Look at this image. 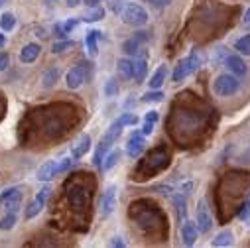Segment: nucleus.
<instances>
[{
    "label": "nucleus",
    "instance_id": "32",
    "mask_svg": "<svg viewBox=\"0 0 250 248\" xmlns=\"http://www.w3.org/2000/svg\"><path fill=\"white\" fill-rule=\"evenodd\" d=\"M14 26H16V16L12 12H2V16H0V28L4 32H10L14 30Z\"/></svg>",
    "mask_w": 250,
    "mask_h": 248
},
{
    "label": "nucleus",
    "instance_id": "37",
    "mask_svg": "<svg viewBox=\"0 0 250 248\" xmlns=\"http://www.w3.org/2000/svg\"><path fill=\"white\" fill-rule=\"evenodd\" d=\"M238 219H240V221H248V219H250V199L242 205V209H240V213H238Z\"/></svg>",
    "mask_w": 250,
    "mask_h": 248
},
{
    "label": "nucleus",
    "instance_id": "42",
    "mask_svg": "<svg viewBox=\"0 0 250 248\" xmlns=\"http://www.w3.org/2000/svg\"><path fill=\"white\" fill-rule=\"evenodd\" d=\"M65 2H67V6H69V8H75L77 4H81V2H83V0H65Z\"/></svg>",
    "mask_w": 250,
    "mask_h": 248
},
{
    "label": "nucleus",
    "instance_id": "1",
    "mask_svg": "<svg viewBox=\"0 0 250 248\" xmlns=\"http://www.w3.org/2000/svg\"><path fill=\"white\" fill-rule=\"evenodd\" d=\"M132 124H138V116H134V114H130V112H124V114H120L110 126H108V130L101 136V140H99V144H97V150H95V154H93V164L101 169V165H103V160H104V156L112 150V144L116 142V138L122 134V128L124 126H132Z\"/></svg>",
    "mask_w": 250,
    "mask_h": 248
},
{
    "label": "nucleus",
    "instance_id": "27",
    "mask_svg": "<svg viewBox=\"0 0 250 248\" xmlns=\"http://www.w3.org/2000/svg\"><path fill=\"white\" fill-rule=\"evenodd\" d=\"M18 223V215L16 211H6V215L0 219V230H12Z\"/></svg>",
    "mask_w": 250,
    "mask_h": 248
},
{
    "label": "nucleus",
    "instance_id": "19",
    "mask_svg": "<svg viewBox=\"0 0 250 248\" xmlns=\"http://www.w3.org/2000/svg\"><path fill=\"white\" fill-rule=\"evenodd\" d=\"M91 144H93V140H91V136L89 134H81V138L75 142V146L71 148V156L75 158V160H81L89 150H91Z\"/></svg>",
    "mask_w": 250,
    "mask_h": 248
},
{
    "label": "nucleus",
    "instance_id": "26",
    "mask_svg": "<svg viewBox=\"0 0 250 248\" xmlns=\"http://www.w3.org/2000/svg\"><path fill=\"white\" fill-rule=\"evenodd\" d=\"M187 63H189V75H193L203 65V57H201L199 49H193L189 55H187Z\"/></svg>",
    "mask_w": 250,
    "mask_h": 248
},
{
    "label": "nucleus",
    "instance_id": "8",
    "mask_svg": "<svg viewBox=\"0 0 250 248\" xmlns=\"http://www.w3.org/2000/svg\"><path fill=\"white\" fill-rule=\"evenodd\" d=\"M195 223H197V228H199L201 234H207L213 228V215H211V211H209V207L203 199H199V203H197Z\"/></svg>",
    "mask_w": 250,
    "mask_h": 248
},
{
    "label": "nucleus",
    "instance_id": "29",
    "mask_svg": "<svg viewBox=\"0 0 250 248\" xmlns=\"http://www.w3.org/2000/svg\"><path fill=\"white\" fill-rule=\"evenodd\" d=\"M118 158H120V150H110V152L104 156L101 169H103V171H110V169H112V167L118 164Z\"/></svg>",
    "mask_w": 250,
    "mask_h": 248
},
{
    "label": "nucleus",
    "instance_id": "6",
    "mask_svg": "<svg viewBox=\"0 0 250 248\" xmlns=\"http://www.w3.org/2000/svg\"><path fill=\"white\" fill-rule=\"evenodd\" d=\"M49 193H51V189H49V185H45V187H42L38 193H36V197L32 199V203L26 207V219L30 221V219H36L42 211H43V207H45V203H47V199H49Z\"/></svg>",
    "mask_w": 250,
    "mask_h": 248
},
{
    "label": "nucleus",
    "instance_id": "13",
    "mask_svg": "<svg viewBox=\"0 0 250 248\" xmlns=\"http://www.w3.org/2000/svg\"><path fill=\"white\" fill-rule=\"evenodd\" d=\"M61 173V169H59V160H45L40 167H38V171H36V177L40 179V181H49V179H53L55 175H59Z\"/></svg>",
    "mask_w": 250,
    "mask_h": 248
},
{
    "label": "nucleus",
    "instance_id": "25",
    "mask_svg": "<svg viewBox=\"0 0 250 248\" xmlns=\"http://www.w3.org/2000/svg\"><path fill=\"white\" fill-rule=\"evenodd\" d=\"M232 244V232L229 230V228H225V230H221L213 240H211V246H219V248H223V246H230Z\"/></svg>",
    "mask_w": 250,
    "mask_h": 248
},
{
    "label": "nucleus",
    "instance_id": "45",
    "mask_svg": "<svg viewBox=\"0 0 250 248\" xmlns=\"http://www.w3.org/2000/svg\"><path fill=\"white\" fill-rule=\"evenodd\" d=\"M10 0H0V6H4V4H8Z\"/></svg>",
    "mask_w": 250,
    "mask_h": 248
},
{
    "label": "nucleus",
    "instance_id": "34",
    "mask_svg": "<svg viewBox=\"0 0 250 248\" xmlns=\"http://www.w3.org/2000/svg\"><path fill=\"white\" fill-rule=\"evenodd\" d=\"M103 91H104V97H108V99L116 97L118 95V81L114 77H108L106 83H104V87H103Z\"/></svg>",
    "mask_w": 250,
    "mask_h": 248
},
{
    "label": "nucleus",
    "instance_id": "10",
    "mask_svg": "<svg viewBox=\"0 0 250 248\" xmlns=\"http://www.w3.org/2000/svg\"><path fill=\"white\" fill-rule=\"evenodd\" d=\"M179 236H181V244H183V246H193L195 240H197V236H199L197 223H195V221H189V219H185V221L181 223Z\"/></svg>",
    "mask_w": 250,
    "mask_h": 248
},
{
    "label": "nucleus",
    "instance_id": "7",
    "mask_svg": "<svg viewBox=\"0 0 250 248\" xmlns=\"http://www.w3.org/2000/svg\"><path fill=\"white\" fill-rule=\"evenodd\" d=\"M0 205H2L6 211H18L22 205V187L16 185V187H8L0 193Z\"/></svg>",
    "mask_w": 250,
    "mask_h": 248
},
{
    "label": "nucleus",
    "instance_id": "40",
    "mask_svg": "<svg viewBox=\"0 0 250 248\" xmlns=\"http://www.w3.org/2000/svg\"><path fill=\"white\" fill-rule=\"evenodd\" d=\"M110 246H116V248H124V246H126V242H124L120 236H114V238L110 240Z\"/></svg>",
    "mask_w": 250,
    "mask_h": 248
},
{
    "label": "nucleus",
    "instance_id": "24",
    "mask_svg": "<svg viewBox=\"0 0 250 248\" xmlns=\"http://www.w3.org/2000/svg\"><path fill=\"white\" fill-rule=\"evenodd\" d=\"M104 18V8H101V6H93V8H87V12L81 16V20L83 22H87V24H95V22H101Z\"/></svg>",
    "mask_w": 250,
    "mask_h": 248
},
{
    "label": "nucleus",
    "instance_id": "22",
    "mask_svg": "<svg viewBox=\"0 0 250 248\" xmlns=\"http://www.w3.org/2000/svg\"><path fill=\"white\" fill-rule=\"evenodd\" d=\"M158 120H160L158 110H148V112L144 114V122H142L140 132H142L144 136H150V134L154 132V128H156V122H158Z\"/></svg>",
    "mask_w": 250,
    "mask_h": 248
},
{
    "label": "nucleus",
    "instance_id": "16",
    "mask_svg": "<svg viewBox=\"0 0 250 248\" xmlns=\"http://www.w3.org/2000/svg\"><path fill=\"white\" fill-rule=\"evenodd\" d=\"M99 40H103V32H99V30H89L85 34V45H87V53L91 57L99 55Z\"/></svg>",
    "mask_w": 250,
    "mask_h": 248
},
{
    "label": "nucleus",
    "instance_id": "46",
    "mask_svg": "<svg viewBox=\"0 0 250 248\" xmlns=\"http://www.w3.org/2000/svg\"><path fill=\"white\" fill-rule=\"evenodd\" d=\"M158 2H160V4H167V2H169V0H158Z\"/></svg>",
    "mask_w": 250,
    "mask_h": 248
},
{
    "label": "nucleus",
    "instance_id": "15",
    "mask_svg": "<svg viewBox=\"0 0 250 248\" xmlns=\"http://www.w3.org/2000/svg\"><path fill=\"white\" fill-rule=\"evenodd\" d=\"M146 75H148V57H146V53L140 49V51H138V57L134 59V79H136L138 83H142V81L146 79Z\"/></svg>",
    "mask_w": 250,
    "mask_h": 248
},
{
    "label": "nucleus",
    "instance_id": "33",
    "mask_svg": "<svg viewBox=\"0 0 250 248\" xmlns=\"http://www.w3.org/2000/svg\"><path fill=\"white\" fill-rule=\"evenodd\" d=\"M234 49L240 55H250V34L248 36H242L240 40H236L234 41Z\"/></svg>",
    "mask_w": 250,
    "mask_h": 248
},
{
    "label": "nucleus",
    "instance_id": "31",
    "mask_svg": "<svg viewBox=\"0 0 250 248\" xmlns=\"http://www.w3.org/2000/svg\"><path fill=\"white\" fill-rule=\"evenodd\" d=\"M67 197H69V201H71L73 207H81V205L85 203V193H83V189H79V187L69 189V191H67Z\"/></svg>",
    "mask_w": 250,
    "mask_h": 248
},
{
    "label": "nucleus",
    "instance_id": "5",
    "mask_svg": "<svg viewBox=\"0 0 250 248\" xmlns=\"http://www.w3.org/2000/svg\"><path fill=\"white\" fill-rule=\"evenodd\" d=\"M114 209H116V185L110 183L108 187L104 189L101 201H99V215H101V219L110 217L114 213Z\"/></svg>",
    "mask_w": 250,
    "mask_h": 248
},
{
    "label": "nucleus",
    "instance_id": "18",
    "mask_svg": "<svg viewBox=\"0 0 250 248\" xmlns=\"http://www.w3.org/2000/svg\"><path fill=\"white\" fill-rule=\"evenodd\" d=\"M77 26H79V20H77V18H71V20H67V22H57V24L53 26V36H55L57 40H65L67 34L73 32Z\"/></svg>",
    "mask_w": 250,
    "mask_h": 248
},
{
    "label": "nucleus",
    "instance_id": "4",
    "mask_svg": "<svg viewBox=\"0 0 250 248\" xmlns=\"http://www.w3.org/2000/svg\"><path fill=\"white\" fill-rule=\"evenodd\" d=\"M89 77H91V71H89L87 63H79V65H73V67L65 73V85H67V89L77 91Z\"/></svg>",
    "mask_w": 250,
    "mask_h": 248
},
{
    "label": "nucleus",
    "instance_id": "3",
    "mask_svg": "<svg viewBox=\"0 0 250 248\" xmlns=\"http://www.w3.org/2000/svg\"><path fill=\"white\" fill-rule=\"evenodd\" d=\"M238 89H240V81L232 73H223V75L215 77V81H213V91L217 97H230Z\"/></svg>",
    "mask_w": 250,
    "mask_h": 248
},
{
    "label": "nucleus",
    "instance_id": "39",
    "mask_svg": "<svg viewBox=\"0 0 250 248\" xmlns=\"http://www.w3.org/2000/svg\"><path fill=\"white\" fill-rule=\"evenodd\" d=\"M227 53H225V47H215L213 51V59H219V61H225Z\"/></svg>",
    "mask_w": 250,
    "mask_h": 248
},
{
    "label": "nucleus",
    "instance_id": "17",
    "mask_svg": "<svg viewBox=\"0 0 250 248\" xmlns=\"http://www.w3.org/2000/svg\"><path fill=\"white\" fill-rule=\"evenodd\" d=\"M40 51H42L40 43L30 41V43H26V45L20 49V61H22V63H34V61L40 57Z\"/></svg>",
    "mask_w": 250,
    "mask_h": 248
},
{
    "label": "nucleus",
    "instance_id": "36",
    "mask_svg": "<svg viewBox=\"0 0 250 248\" xmlns=\"http://www.w3.org/2000/svg\"><path fill=\"white\" fill-rule=\"evenodd\" d=\"M124 6H126V0H112V2H110V10L114 14H120L124 10Z\"/></svg>",
    "mask_w": 250,
    "mask_h": 248
},
{
    "label": "nucleus",
    "instance_id": "44",
    "mask_svg": "<svg viewBox=\"0 0 250 248\" xmlns=\"http://www.w3.org/2000/svg\"><path fill=\"white\" fill-rule=\"evenodd\" d=\"M4 41H6V38H4V34H0V45H4Z\"/></svg>",
    "mask_w": 250,
    "mask_h": 248
},
{
    "label": "nucleus",
    "instance_id": "2",
    "mask_svg": "<svg viewBox=\"0 0 250 248\" xmlns=\"http://www.w3.org/2000/svg\"><path fill=\"white\" fill-rule=\"evenodd\" d=\"M148 10L136 2H126L124 10L120 12V20L132 28H142L144 24H148Z\"/></svg>",
    "mask_w": 250,
    "mask_h": 248
},
{
    "label": "nucleus",
    "instance_id": "23",
    "mask_svg": "<svg viewBox=\"0 0 250 248\" xmlns=\"http://www.w3.org/2000/svg\"><path fill=\"white\" fill-rule=\"evenodd\" d=\"M166 77H167V67H166V65H160V67L152 73V77H150V81H148L150 89H160V87L166 83Z\"/></svg>",
    "mask_w": 250,
    "mask_h": 248
},
{
    "label": "nucleus",
    "instance_id": "28",
    "mask_svg": "<svg viewBox=\"0 0 250 248\" xmlns=\"http://www.w3.org/2000/svg\"><path fill=\"white\" fill-rule=\"evenodd\" d=\"M57 79H59V69H47L43 75H42V87L43 89H51L55 83H57Z\"/></svg>",
    "mask_w": 250,
    "mask_h": 248
},
{
    "label": "nucleus",
    "instance_id": "35",
    "mask_svg": "<svg viewBox=\"0 0 250 248\" xmlns=\"http://www.w3.org/2000/svg\"><path fill=\"white\" fill-rule=\"evenodd\" d=\"M142 101L144 103H160V101H164V93L160 89H150L148 93L142 95Z\"/></svg>",
    "mask_w": 250,
    "mask_h": 248
},
{
    "label": "nucleus",
    "instance_id": "30",
    "mask_svg": "<svg viewBox=\"0 0 250 248\" xmlns=\"http://www.w3.org/2000/svg\"><path fill=\"white\" fill-rule=\"evenodd\" d=\"M71 47H75V41H71V40H57L53 45H51V51L55 53V55H59V53H65V51H69Z\"/></svg>",
    "mask_w": 250,
    "mask_h": 248
},
{
    "label": "nucleus",
    "instance_id": "9",
    "mask_svg": "<svg viewBox=\"0 0 250 248\" xmlns=\"http://www.w3.org/2000/svg\"><path fill=\"white\" fill-rule=\"evenodd\" d=\"M223 65L229 69V73L236 75V77H242L248 73V65H246V61L238 55V53H229L223 61Z\"/></svg>",
    "mask_w": 250,
    "mask_h": 248
},
{
    "label": "nucleus",
    "instance_id": "41",
    "mask_svg": "<svg viewBox=\"0 0 250 248\" xmlns=\"http://www.w3.org/2000/svg\"><path fill=\"white\" fill-rule=\"evenodd\" d=\"M83 4L87 8H93V6H101V0H83Z\"/></svg>",
    "mask_w": 250,
    "mask_h": 248
},
{
    "label": "nucleus",
    "instance_id": "12",
    "mask_svg": "<svg viewBox=\"0 0 250 248\" xmlns=\"http://www.w3.org/2000/svg\"><path fill=\"white\" fill-rule=\"evenodd\" d=\"M150 40V32H136L130 40H126L124 41V45H122V49H124V53L126 55H138V51L142 49V43L144 41H148Z\"/></svg>",
    "mask_w": 250,
    "mask_h": 248
},
{
    "label": "nucleus",
    "instance_id": "21",
    "mask_svg": "<svg viewBox=\"0 0 250 248\" xmlns=\"http://www.w3.org/2000/svg\"><path fill=\"white\" fill-rule=\"evenodd\" d=\"M171 203L175 207L177 223H183L187 219V203H185V197L181 193H171Z\"/></svg>",
    "mask_w": 250,
    "mask_h": 248
},
{
    "label": "nucleus",
    "instance_id": "43",
    "mask_svg": "<svg viewBox=\"0 0 250 248\" xmlns=\"http://www.w3.org/2000/svg\"><path fill=\"white\" fill-rule=\"evenodd\" d=\"M242 22H244V24H250V8L244 12V18H242Z\"/></svg>",
    "mask_w": 250,
    "mask_h": 248
},
{
    "label": "nucleus",
    "instance_id": "14",
    "mask_svg": "<svg viewBox=\"0 0 250 248\" xmlns=\"http://www.w3.org/2000/svg\"><path fill=\"white\" fill-rule=\"evenodd\" d=\"M116 73L122 81H130L134 77V61L130 57H120L116 61Z\"/></svg>",
    "mask_w": 250,
    "mask_h": 248
},
{
    "label": "nucleus",
    "instance_id": "38",
    "mask_svg": "<svg viewBox=\"0 0 250 248\" xmlns=\"http://www.w3.org/2000/svg\"><path fill=\"white\" fill-rule=\"evenodd\" d=\"M8 63H10V57H8V53H0V73L8 69Z\"/></svg>",
    "mask_w": 250,
    "mask_h": 248
},
{
    "label": "nucleus",
    "instance_id": "11",
    "mask_svg": "<svg viewBox=\"0 0 250 248\" xmlns=\"http://www.w3.org/2000/svg\"><path fill=\"white\" fill-rule=\"evenodd\" d=\"M146 148V136L140 132V130H134L130 136H128V142H126V154L130 158H138Z\"/></svg>",
    "mask_w": 250,
    "mask_h": 248
},
{
    "label": "nucleus",
    "instance_id": "20",
    "mask_svg": "<svg viewBox=\"0 0 250 248\" xmlns=\"http://www.w3.org/2000/svg\"><path fill=\"white\" fill-rule=\"evenodd\" d=\"M185 77H189V63H187V57L179 59L175 63V67L171 71V81L173 83H181Z\"/></svg>",
    "mask_w": 250,
    "mask_h": 248
},
{
    "label": "nucleus",
    "instance_id": "47",
    "mask_svg": "<svg viewBox=\"0 0 250 248\" xmlns=\"http://www.w3.org/2000/svg\"><path fill=\"white\" fill-rule=\"evenodd\" d=\"M47 2H51V0H47Z\"/></svg>",
    "mask_w": 250,
    "mask_h": 248
}]
</instances>
